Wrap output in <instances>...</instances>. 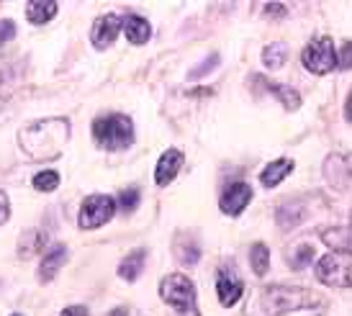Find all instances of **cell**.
Listing matches in <instances>:
<instances>
[{"mask_svg":"<svg viewBox=\"0 0 352 316\" xmlns=\"http://www.w3.org/2000/svg\"><path fill=\"white\" fill-rule=\"evenodd\" d=\"M62 316H88V308L85 306H69L62 311Z\"/></svg>","mask_w":352,"mask_h":316,"instance_id":"f1b7e54d","label":"cell"},{"mask_svg":"<svg viewBox=\"0 0 352 316\" xmlns=\"http://www.w3.org/2000/svg\"><path fill=\"white\" fill-rule=\"evenodd\" d=\"M319 298L296 286H267L252 291V296L247 298L245 316H283L291 311L316 306Z\"/></svg>","mask_w":352,"mask_h":316,"instance_id":"6da1fadb","label":"cell"},{"mask_svg":"<svg viewBox=\"0 0 352 316\" xmlns=\"http://www.w3.org/2000/svg\"><path fill=\"white\" fill-rule=\"evenodd\" d=\"M183 152L180 149H167L165 155L160 157V162H157V170H155V180L157 185H167V183H173L175 180V175L180 172V168H183Z\"/></svg>","mask_w":352,"mask_h":316,"instance_id":"7c38bea8","label":"cell"},{"mask_svg":"<svg viewBox=\"0 0 352 316\" xmlns=\"http://www.w3.org/2000/svg\"><path fill=\"white\" fill-rule=\"evenodd\" d=\"M263 60H265V67H270V69L283 67V62L288 60V47H285L283 41H273V44H267L265 52H263Z\"/></svg>","mask_w":352,"mask_h":316,"instance_id":"e0dca14e","label":"cell"},{"mask_svg":"<svg viewBox=\"0 0 352 316\" xmlns=\"http://www.w3.org/2000/svg\"><path fill=\"white\" fill-rule=\"evenodd\" d=\"M57 13V3L54 0H47V3H29L26 8V19L31 23H47Z\"/></svg>","mask_w":352,"mask_h":316,"instance_id":"ac0fdd59","label":"cell"},{"mask_svg":"<svg viewBox=\"0 0 352 316\" xmlns=\"http://www.w3.org/2000/svg\"><path fill=\"white\" fill-rule=\"evenodd\" d=\"M124 34H126V39L131 41V44H144V41L149 39V34H152V29H149L147 19H142V16H126L124 19Z\"/></svg>","mask_w":352,"mask_h":316,"instance_id":"5bb4252c","label":"cell"},{"mask_svg":"<svg viewBox=\"0 0 352 316\" xmlns=\"http://www.w3.org/2000/svg\"><path fill=\"white\" fill-rule=\"evenodd\" d=\"M65 260H67V249L52 247L50 252L44 255V260H41V273H39L41 280H52V278L57 275V270H62Z\"/></svg>","mask_w":352,"mask_h":316,"instance_id":"9a60e30c","label":"cell"},{"mask_svg":"<svg viewBox=\"0 0 352 316\" xmlns=\"http://www.w3.org/2000/svg\"><path fill=\"white\" fill-rule=\"evenodd\" d=\"M324 175H327V180L332 183L334 188H352V152L350 155H332V157L327 159Z\"/></svg>","mask_w":352,"mask_h":316,"instance_id":"9c48e42d","label":"cell"},{"mask_svg":"<svg viewBox=\"0 0 352 316\" xmlns=\"http://www.w3.org/2000/svg\"><path fill=\"white\" fill-rule=\"evenodd\" d=\"M13 36H16V23L8 19L0 21V44H8Z\"/></svg>","mask_w":352,"mask_h":316,"instance_id":"484cf974","label":"cell"},{"mask_svg":"<svg viewBox=\"0 0 352 316\" xmlns=\"http://www.w3.org/2000/svg\"><path fill=\"white\" fill-rule=\"evenodd\" d=\"M216 291H219V301H221V306H234L236 301L242 298L245 293V283H242V278L236 273L234 262H226L221 265L219 270V278H216Z\"/></svg>","mask_w":352,"mask_h":316,"instance_id":"ba28073f","label":"cell"},{"mask_svg":"<svg viewBox=\"0 0 352 316\" xmlns=\"http://www.w3.org/2000/svg\"><path fill=\"white\" fill-rule=\"evenodd\" d=\"M121 26H124V19H118L116 13H106L103 19L96 21L90 39H93L96 47H108V44H113V39L118 36Z\"/></svg>","mask_w":352,"mask_h":316,"instance_id":"8fae6325","label":"cell"},{"mask_svg":"<svg viewBox=\"0 0 352 316\" xmlns=\"http://www.w3.org/2000/svg\"><path fill=\"white\" fill-rule=\"evenodd\" d=\"M285 257H288V265L294 267V270H303L314 260V249L311 245H298V247H294Z\"/></svg>","mask_w":352,"mask_h":316,"instance_id":"7402d4cb","label":"cell"},{"mask_svg":"<svg viewBox=\"0 0 352 316\" xmlns=\"http://www.w3.org/2000/svg\"><path fill=\"white\" fill-rule=\"evenodd\" d=\"M116 214V201L111 196H90L80 206V229H98Z\"/></svg>","mask_w":352,"mask_h":316,"instance_id":"52a82bcc","label":"cell"},{"mask_svg":"<svg viewBox=\"0 0 352 316\" xmlns=\"http://www.w3.org/2000/svg\"><path fill=\"white\" fill-rule=\"evenodd\" d=\"M69 139V121L67 119H44L34 121L19 134V142L23 152L34 159H54L59 157L62 147Z\"/></svg>","mask_w":352,"mask_h":316,"instance_id":"7a4b0ae2","label":"cell"},{"mask_svg":"<svg viewBox=\"0 0 352 316\" xmlns=\"http://www.w3.org/2000/svg\"><path fill=\"white\" fill-rule=\"evenodd\" d=\"M13 316H19V314H13Z\"/></svg>","mask_w":352,"mask_h":316,"instance_id":"4dcf8cb0","label":"cell"},{"mask_svg":"<svg viewBox=\"0 0 352 316\" xmlns=\"http://www.w3.org/2000/svg\"><path fill=\"white\" fill-rule=\"evenodd\" d=\"M340 67L342 69H352V41H347L340 52Z\"/></svg>","mask_w":352,"mask_h":316,"instance_id":"4316f807","label":"cell"},{"mask_svg":"<svg viewBox=\"0 0 352 316\" xmlns=\"http://www.w3.org/2000/svg\"><path fill=\"white\" fill-rule=\"evenodd\" d=\"M175 257L180 260V262H186V265H193V262H198V257H201V249H198L196 242H188V245H183V242H177L175 245Z\"/></svg>","mask_w":352,"mask_h":316,"instance_id":"603a6c76","label":"cell"},{"mask_svg":"<svg viewBox=\"0 0 352 316\" xmlns=\"http://www.w3.org/2000/svg\"><path fill=\"white\" fill-rule=\"evenodd\" d=\"M301 62L303 67L314 72V75H327V72H332L337 67V52H334V44L332 39H314L309 41V47L303 49L301 54Z\"/></svg>","mask_w":352,"mask_h":316,"instance_id":"8992f818","label":"cell"},{"mask_svg":"<svg viewBox=\"0 0 352 316\" xmlns=\"http://www.w3.org/2000/svg\"><path fill=\"white\" fill-rule=\"evenodd\" d=\"M306 218V208H301L298 203H288V206L278 208V224L280 227H296Z\"/></svg>","mask_w":352,"mask_h":316,"instance_id":"d6986e66","label":"cell"},{"mask_svg":"<svg viewBox=\"0 0 352 316\" xmlns=\"http://www.w3.org/2000/svg\"><path fill=\"white\" fill-rule=\"evenodd\" d=\"M118 203H121V208L124 211H134L139 203V190L137 188H126L121 196H118Z\"/></svg>","mask_w":352,"mask_h":316,"instance_id":"d4e9b609","label":"cell"},{"mask_svg":"<svg viewBox=\"0 0 352 316\" xmlns=\"http://www.w3.org/2000/svg\"><path fill=\"white\" fill-rule=\"evenodd\" d=\"M144 260H147V252L144 249H134L129 257H124V262L118 267V275L124 278V280H137L142 275V270H144Z\"/></svg>","mask_w":352,"mask_h":316,"instance_id":"2e32d148","label":"cell"},{"mask_svg":"<svg viewBox=\"0 0 352 316\" xmlns=\"http://www.w3.org/2000/svg\"><path fill=\"white\" fill-rule=\"evenodd\" d=\"M265 88L270 90V93H275L278 98L283 100V106H288V109H298V106H301V95H298L294 88H285L280 82H265Z\"/></svg>","mask_w":352,"mask_h":316,"instance_id":"ffe728a7","label":"cell"},{"mask_svg":"<svg viewBox=\"0 0 352 316\" xmlns=\"http://www.w3.org/2000/svg\"><path fill=\"white\" fill-rule=\"evenodd\" d=\"M160 296L170 308H175L177 316H198L196 306V286L193 280L183 273H173V275L162 278L160 283Z\"/></svg>","mask_w":352,"mask_h":316,"instance_id":"3957f363","label":"cell"},{"mask_svg":"<svg viewBox=\"0 0 352 316\" xmlns=\"http://www.w3.org/2000/svg\"><path fill=\"white\" fill-rule=\"evenodd\" d=\"M316 280L332 288H352V252H329L316 262Z\"/></svg>","mask_w":352,"mask_h":316,"instance_id":"5b68a950","label":"cell"},{"mask_svg":"<svg viewBox=\"0 0 352 316\" xmlns=\"http://www.w3.org/2000/svg\"><path fill=\"white\" fill-rule=\"evenodd\" d=\"M250 201H252L250 183H234V185H229V188L224 190V196H221V211L229 214V216H239Z\"/></svg>","mask_w":352,"mask_h":316,"instance_id":"30bf717a","label":"cell"},{"mask_svg":"<svg viewBox=\"0 0 352 316\" xmlns=\"http://www.w3.org/2000/svg\"><path fill=\"white\" fill-rule=\"evenodd\" d=\"M250 262H252L254 275H265V273H267V265H270V252H267V247H265L263 242H257V245L252 247V252H250Z\"/></svg>","mask_w":352,"mask_h":316,"instance_id":"44dd1931","label":"cell"},{"mask_svg":"<svg viewBox=\"0 0 352 316\" xmlns=\"http://www.w3.org/2000/svg\"><path fill=\"white\" fill-rule=\"evenodd\" d=\"M344 116H347V121L352 124V93H350V98H347V109H344Z\"/></svg>","mask_w":352,"mask_h":316,"instance_id":"f546056e","label":"cell"},{"mask_svg":"<svg viewBox=\"0 0 352 316\" xmlns=\"http://www.w3.org/2000/svg\"><path fill=\"white\" fill-rule=\"evenodd\" d=\"M10 216V206H8V196L0 190V224H6Z\"/></svg>","mask_w":352,"mask_h":316,"instance_id":"83f0119b","label":"cell"},{"mask_svg":"<svg viewBox=\"0 0 352 316\" xmlns=\"http://www.w3.org/2000/svg\"><path fill=\"white\" fill-rule=\"evenodd\" d=\"M291 170H294V162H291V159H275V162H270V165L260 172V183H263L265 188H275L285 175H291Z\"/></svg>","mask_w":352,"mask_h":316,"instance_id":"4fadbf2b","label":"cell"},{"mask_svg":"<svg viewBox=\"0 0 352 316\" xmlns=\"http://www.w3.org/2000/svg\"><path fill=\"white\" fill-rule=\"evenodd\" d=\"M59 185V175L54 172V170H44V172H39V175H34V188L39 190H54Z\"/></svg>","mask_w":352,"mask_h":316,"instance_id":"cb8c5ba5","label":"cell"},{"mask_svg":"<svg viewBox=\"0 0 352 316\" xmlns=\"http://www.w3.org/2000/svg\"><path fill=\"white\" fill-rule=\"evenodd\" d=\"M93 137H96L100 147L124 149L134 142V124L124 113H113V116L98 119L93 124Z\"/></svg>","mask_w":352,"mask_h":316,"instance_id":"277c9868","label":"cell"}]
</instances>
